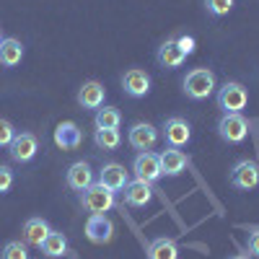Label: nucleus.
Wrapping results in <instances>:
<instances>
[{"label": "nucleus", "mask_w": 259, "mask_h": 259, "mask_svg": "<svg viewBox=\"0 0 259 259\" xmlns=\"http://www.w3.org/2000/svg\"><path fill=\"white\" fill-rule=\"evenodd\" d=\"M158 133L163 135V140H166L168 148H184V145H189V140H192V124H189L184 117H168V119L161 124Z\"/></svg>", "instance_id": "nucleus-5"}, {"label": "nucleus", "mask_w": 259, "mask_h": 259, "mask_svg": "<svg viewBox=\"0 0 259 259\" xmlns=\"http://www.w3.org/2000/svg\"><path fill=\"white\" fill-rule=\"evenodd\" d=\"M182 91L192 101H205L218 91V78L210 68H192L182 80Z\"/></svg>", "instance_id": "nucleus-1"}, {"label": "nucleus", "mask_w": 259, "mask_h": 259, "mask_svg": "<svg viewBox=\"0 0 259 259\" xmlns=\"http://www.w3.org/2000/svg\"><path fill=\"white\" fill-rule=\"evenodd\" d=\"M21 60H24V45L13 36H6L0 41V65L3 68H16V65H21Z\"/></svg>", "instance_id": "nucleus-21"}, {"label": "nucleus", "mask_w": 259, "mask_h": 259, "mask_svg": "<svg viewBox=\"0 0 259 259\" xmlns=\"http://www.w3.org/2000/svg\"><path fill=\"white\" fill-rule=\"evenodd\" d=\"M55 143L62 148V150H75L80 148L83 143V133L75 122H60L55 127Z\"/></svg>", "instance_id": "nucleus-18"}, {"label": "nucleus", "mask_w": 259, "mask_h": 259, "mask_svg": "<svg viewBox=\"0 0 259 259\" xmlns=\"http://www.w3.org/2000/svg\"><path fill=\"white\" fill-rule=\"evenodd\" d=\"M161 133H158V127H153L150 122H135L133 127L127 130V143L130 148H135V150H153L156 143H158Z\"/></svg>", "instance_id": "nucleus-7"}, {"label": "nucleus", "mask_w": 259, "mask_h": 259, "mask_svg": "<svg viewBox=\"0 0 259 259\" xmlns=\"http://www.w3.org/2000/svg\"><path fill=\"white\" fill-rule=\"evenodd\" d=\"M13 138H16V127H13V122L6 119V117H0V148H8V145L13 143Z\"/></svg>", "instance_id": "nucleus-27"}, {"label": "nucleus", "mask_w": 259, "mask_h": 259, "mask_svg": "<svg viewBox=\"0 0 259 259\" xmlns=\"http://www.w3.org/2000/svg\"><path fill=\"white\" fill-rule=\"evenodd\" d=\"M231 187L241 189V192H251V189H259V163L256 161H239L233 168H231Z\"/></svg>", "instance_id": "nucleus-6"}, {"label": "nucleus", "mask_w": 259, "mask_h": 259, "mask_svg": "<svg viewBox=\"0 0 259 259\" xmlns=\"http://www.w3.org/2000/svg\"><path fill=\"white\" fill-rule=\"evenodd\" d=\"M85 236H89L91 244H109L114 239V223L101 212L89 215V221H85Z\"/></svg>", "instance_id": "nucleus-11"}, {"label": "nucleus", "mask_w": 259, "mask_h": 259, "mask_svg": "<svg viewBox=\"0 0 259 259\" xmlns=\"http://www.w3.org/2000/svg\"><path fill=\"white\" fill-rule=\"evenodd\" d=\"M8 153L13 163H31L39 153V140L34 133H16L13 143L8 145Z\"/></svg>", "instance_id": "nucleus-9"}, {"label": "nucleus", "mask_w": 259, "mask_h": 259, "mask_svg": "<svg viewBox=\"0 0 259 259\" xmlns=\"http://www.w3.org/2000/svg\"><path fill=\"white\" fill-rule=\"evenodd\" d=\"M133 171H135V179L148 182V184H156L163 177L158 153H153V150H143V153H138L135 161H133Z\"/></svg>", "instance_id": "nucleus-10"}, {"label": "nucleus", "mask_w": 259, "mask_h": 259, "mask_svg": "<svg viewBox=\"0 0 259 259\" xmlns=\"http://www.w3.org/2000/svg\"><path fill=\"white\" fill-rule=\"evenodd\" d=\"M0 254H3V259H29L26 244H21V241H8Z\"/></svg>", "instance_id": "nucleus-26"}, {"label": "nucleus", "mask_w": 259, "mask_h": 259, "mask_svg": "<svg viewBox=\"0 0 259 259\" xmlns=\"http://www.w3.org/2000/svg\"><path fill=\"white\" fill-rule=\"evenodd\" d=\"M65 182H68V187L73 192H83L85 187H91L96 179H94V168L91 163H85V161H78L68 168V174H65Z\"/></svg>", "instance_id": "nucleus-17"}, {"label": "nucleus", "mask_w": 259, "mask_h": 259, "mask_svg": "<svg viewBox=\"0 0 259 259\" xmlns=\"http://www.w3.org/2000/svg\"><path fill=\"white\" fill-rule=\"evenodd\" d=\"M122 124V114L117 106H104V109H96L94 117V127L96 130H119Z\"/></svg>", "instance_id": "nucleus-23"}, {"label": "nucleus", "mask_w": 259, "mask_h": 259, "mask_svg": "<svg viewBox=\"0 0 259 259\" xmlns=\"http://www.w3.org/2000/svg\"><path fill=\"white\" fill-rule=\"evenodd\" d=\"M177 39V45H179V50L189 57V55H194V50H197V41H194V36H189V34H179V36H174Z\"/></svg>", "instance_id": "nucleus-29"}, {"label": "nucleus", "mask_w": 259, "mask_h": 259, "mask_svg": "<svg viewBox=\"0 0 259 259\" xmlns=\"http://www.w3.org/2000/svg\"><path fill=\"white\" fill-rule=\"evenodd\" d=\"M156 60H158V65H161L163 70H177V68H182V65L187 62V55L179 50L177 39L171 36V39H166L163 45L158 47V52H156Z\"/></svg>", "instance_id": "nucleus-16"}, {"label": "nucleus", "mask_w": 259, "mask_h": 259, "mask_svg": "<svg viewBox=\"0 0 259 259\" xmlns=\"http://www.w3.org/2000/svg\"><path fill=\"white\" fill-rule=\"evenodd\" d=\"M158 161H161V174L168 177V179L182 177L184 168H187V163H189L187 153H184V150H179V148H166V150H161Z\"/></svg>", "instance_id": "nucleus-12"}, {"label": "nucleus", "mask_w": 259, "mask_h": 259, "mask_svg": "<svg viewBox=\"0 0 259 259\" xmlns=\"http://www.w3.org/2000/svg\"><path fill=\"white\" fill-rule=\"evenodd\" d=\"M148 259H179V246L174 239L158 236L148 244Z\"/></svg>", "instance_id": "nucleus-22"}, {"label": "nucleus", "mask_w": 259, "mask_h": 259, "mask_svg": "<svg viewBox=\"0 0 259 259\" xmlns=\"http://www.w3.org/2000/svg\"><path fill=\"white\" fill-rule=\"evenodd\" d=\"M106 99V89L99 80H85L80 89H78V106L80 109H101Z\"/></svg>", "instance_id": "nucleus-14"}, {"label": "nucleus", "mask_w": 259, "mask_h": 259, "mask_svg": "<svg viewBox=\"0 0 259 259\" xmlns=\"http://www.w3.org/2000/svg\"><path fill=\"white\" fill-rule=\"evenodd\" d=\"M122 194H124V205H130V207H148L150 202H153V184L133 179V182H127Z\"/></svg>", "instance_id": "nucleus-13"}, {"label": "nucleus", "mask_w": 259, "mask_h": 259, "mask_svg": "<svg viewBox=\"0 0 259 259\" xmlns=\"http://www.w3.org/2000/svg\"><path fill=\"white\" fill-rule=\"evenodd\" d=\"M80 205H83L85 212H91V215H96V212L106 215L109 210L117 207V197H114L112 189H106L104 184L94 182L91 187H85V189L80 192Z\"/></svg>", "instance_id": "nucleus-3"}, {"label": "nucleus", "mask_w": 259, "mask_h": 259, "mask_svg": "<svg viewBox=\"0 0 259 259\" xmlns=\"http://www.w3.org/2000/svg\"><path fill=\"white\" fill-rule=\"evenodd\" d=\"M11 187H13V168L6 166V163H0V194L11 192Z\"/></svg>", "instance_id": "nucleus-28"}, {"label": "nucleus", "mask_w": 259, "mask_h": 259, "mask_svg": "<svg viewBox=\"0 0 259 259\" xmlns=\"http://www.w3.org/2000/svg\"><path fill=\"white\" fill-rule=\"evenodd\" d=\"M3 39H6V36H3V29H0V41H3Z\"/></svg>", "instance_id": "nucleus-32"}, {"label": "nucleus", "mask_w": 259, "mask_h": 259, "mask_svg": "<svg viewBox=\"0 0 259 259\" xmlns=\"http://www.w3.org/2000/svg\"><path fill=\"white\" fill-rule=\"evenodd\" d=\"M215 101L223 114H241L249 106V91L239 80H226L218 91H215Z\"/></svg>", "instance_id": "nucleus-2"}, {"label": "nucleus", "mask_w": 259, "mask_h": 259, "mask_svg": "<svg viewBox=\"0 0 259 259\" xmlns=\"http://www.w3.org/2000/svg\"><path fill=\"white\" fill-rule=\"evenodd\" d=\"M122 91H124V96H130V99H145L148 94H150V85H153V80H150V75L143 70V68H130V70H124V75H122Z\"/></svg>", "instance_id": "nucleus-8"}, {"label": "nucleus", "mask_w": 259, "mask_h": 259, "mask_svg": "<svg viewBox=\"0 0 259 259\" xmlns=\"http://www.w3.org/2000/svg\"><path fill=\"white\" fill-rule=\"evenodd\" d=\"M233 3L236 0H205V11L215 18H221V16H228L233 11Z\"/></svg>", "instance_id": "nucleus-25"}, {"label": "nucleus", "mask_w": 259, "mask_h": 259, "mask_svg": "<svg viewBox=\"0 0 259 259\" xmlns=\"http://www.w3.org/2000/svg\"><path fill=\"white\" fill-rule=\"evenodd\" d=\"M218 138L228 145H241L249 138V119L244 114H223L218 119Z\"/></svg>", "instance_id": "nucleus-4"}, {"label": "nucleus", "mask_w": 259, "mask_h": 259, "mask_svg": "<svg viewBox=\"0 0 259 259\" xmlns=\"http://www.w3.org/2000/svg\"><path fill=\"white\" fill-rule=\"evenodd\" d=\"M50 223L45 218H29L24 223V231H21V236H24V244L26 246H36L41 249V244H45V239L50 236Z\"/></svg>", "instance_id": "nucleus-19"}, {"label": "nucleus", "mask_w": 259, "mask_h": 259, "mask_svg": "<svg viewBox=\"0 0 259 259\" xmlns=\"http://www.w3.org/2000/svg\"><path fill=\"white\" fill-rule=\"evenodd\" d=\"M41 254H45L47 259L73 256L70 244H68V239H65V233H62V231H50V236L45 239V244H41Z\"/></svg>", "instance_id": "nucleus-20"}, {"label": "nucleus", "mask_w": 259, "mask_h": 259, "mask_svg": "<svg viewBox=\"0 0 259 259\" xmlns=\"http://www.w3.org/2000/svg\"><path fill=\"white\" fill-rule=\"evenodd\" d=\"M94 143L104 153H112V150L122 145V135H119V130H94Z\"/></svg>", "instance_id": "nucleus-24"}, {"label": "nucleus", "mask_w": 259, "mask_h": 259, "mask_svg": "<svg viewBox=\"0 0 259 259\" xmlns=\"http://www.w3.org/2000/svg\"><path fill=\"white\" fill-rule=\"evenodd\" d=\"M130 182V174H127V168L122 163H104L101 171H99V184H104L106 189H112V192H122Z\"/></svg>", "instance_id": "nucleus-15"}, {"label": "nucleus", "mask_w": 259, "mask_h": 259, "mask_svg": "<svg viewBox=\"0 0 259 259\" xmlns=\"http://www.w3.org/2000/svg\"><path fill=\"white\" fill-rule=\"evenodd\" d=\"M246 249L251 256L259 259V226H251L249 228V236H246Z\"/></svg>", "instance_id": "nucleus-30"}, {"label": "nucleus", "mask_w": 259, "mask_h": 259, "mask_svg": "<svg viewBox=\"0 0 259 259\" xmlns=\"http://www.w3.org/2000/svg\"><path fill=\"white\" fill-rule=\"evenodd\" d=\"M231 259H249L246 254H236V256H231Z\"/></svg>", "instance_id": "nucleus-31"}]
</instances>
